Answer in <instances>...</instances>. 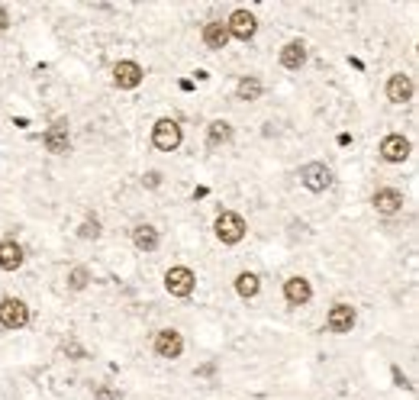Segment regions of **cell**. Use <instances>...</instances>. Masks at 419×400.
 <instances>
[{
  "instance_id": "cell-1",
  "label": "cell",
  "mask_w": 419,
  "mask_h": 400,
  "mask_svg": "<svg viewBox=\"0 0 419 400\" xmlns=\"http://www.w3.org/2000/svg\"><path fill=\"white\" fill-rule=\"evenodd\" d=\"M213 230H216V239H220L223 245H236V243H242V239H245L249 223L242 220L239 213L223 210L220 216H216V223H213Z\"/></svg>"
},
{
  "instance_id": "cell-2",
  "label": "cell",
  "mask_w": 419,
  "mask_h": 400,
  "mask_svg": "<svg viewBox=\"0 0 419 400\" xmlns=\"http://www.w3.org/2000/svg\"><path fill=\"white\" fill-rule=\"evenodd\" d=\"M194 287H197V274L184 268V265H174V268L165 271V291L171 297H190Z\"/></svg>"
},
{
  "instance_id": "cell-3",
  "label": "cell",
  "mask_w": 419,
  "mask_h": 400,
  "mask_svg": "<svg viewBox=\"0 0 419 400\" xmlns=\"http://www.w3.org/2000/svg\"><path fill=\"white\" fill-rule=\"evenodd\" d=\"M181 139H184V133H181L178 120H171V116L158 120L155 126H152V142H155L158 152H174L181 146Z\"/></svg>"
},
{
  "instance_id": "cell-4",
  "label": "cell",
  "mask_w": 419,
  "mask_h": 400,
  "mask_svg": "<svg viewBox=\"0 0 419 400\" xmlns=\"http://www.w3.org/2000/svg\"><path fill=\"white\" fill-rule=\"evenodd\" d=\"M30 323V307L20 297H3L0 300V326L3 329H23Z\"/></svg>"
},
{
  "instance_id": "cell-5",
  "label": "cell",
  "mask_w": 419,
  "mask_h": 400,
  "mask_svg": "<svg viewBox=\"0 0 419 400\" xmlns=\"http://www.w3.org/2000/svg\"><path fill=\"white\" fill-rule=\"evenodd\" d=\"M300 184L306 190H313V194H323V190L332 188V171L323 162H310V165L300 168Z\"/></svg>"
},
{
  "instance_id": "cell-6",
  "label": "cell",
  "mask_w": 419,
  "mask_h": 400,
  "mask_svg": "<svg viewBox=\"0 0 419 400\" xmlns=\"http://www.w3.org/2000/svg\"><path fill=\"white\" fill-rule=\"evenodd\" d=\"M146 81V68L139 62H116L113 65V85L120 87V91H136L139 85Z\"/></svg>"
},
{
  "instance_id": "cell-7",
  "label": "cell",
  "mask_w": 419,
  "mask_h": 400,
  "mask_svg": "<svg viewBox=\"0 0 419 400\" xmlns=\"http://www.w3.org/2000/svg\"><path fill=\"white\" fill-rule=\"evenodd\" d=\"M226 30H229V39H239V43H249L251 36L258 32V20L251 10H232V16L226 20Z\"/></svg>"
},
{
  "instance_id": "cell-8",
  "label": "cell",
  "mask_w": 419,
  "mask_h": 400,
  "mask_svg": "<svg viewBox=\"0 0 419 400\" xmlns=\"http://www.w3.org/2000/svg\"><path fill=\"white\" fill-rule=\"evenodd\" d=\"M152 348H155L158 358H171V362H174V358H181V352H184V336H181L178 329H158Z\"/></svg>"
},
{
  "instance_id": "cell-9",
  "label": "cell",
  "mask_w": 419,
  "mask_h": 400,
  "mask_svg": "<svg viewBox=\"0 0 419 400\" xmlns=\"http://www.w3.org/2000/svg\"><path fill=\"white\" fill-rule=\"evenodd\" d=\"M45 148L52 152V155H65L68 148H71V129H68V123L65 120H55L52 126L45 129Z\"/></svg>"
},
{
  "instance_id": "cell-10",
  "label": "cell",
  "mask_w": 419,
  "mask_h": 400,
  "mask_svg": "<svg viewBox=\"0 0 419 400\" xmlns=\"http://www.w3.org/2000/svg\"><path fill=\"white\" fill-rule=\"evenodd\" d=\"M381 158H384V162H390V165L407 162V158H409V139L400 136V133L384 136V142H381Z\"/></svg>"
},
{
  "instance_id": "cell-11",
  "label": "cell",
  "mask_w": 419,
  "mask_h": 400,
  "mask_svg": "<svg viewBox=\"0 0 419 400\" xmlns=\"http://www.w3.org/2000/svg\"><path fill=\"white\" fill-rule=\"evenodd\" d=\"M284 300L291 307H306L310 300H313V287H310V281L306 278H287L284 281Z\"/></svg>"
},
{
  "instance_id": "cell-12",
  "label": "cell",
  "mask_w": 419,
  "mask_h": 400,
  "mask_svg": "<svg viewBox=\"0 0 419 400\" xmlns=\"http://www.w3.org/2000/svg\"><path fill=\"white\" fill-rule=\"evenodd\" d=\"M371 203H374V210L381 213V216H394V213L403 210V194H400L397 188H377Z\"/></svg>"
},
{
  "instance_id": "cell-13",
  "label": "cell",
  "mask_w": 419,
  "mask_h": 400,
  "mask_svg": "<svg viewBox=\"0 0 419 400\" xmlns=\"http://www.w3.org/2000/svg\"><path fill=\"white\" fill-rule=\"evenodd\" d=\"M326 326H329V333H352V326H355V307L348 304H335L332 310H329V316H326Z\"/></svg>"
},
{
  "instance_id": "cell-14",
  "label": "cell",
  "mask_w": 419,
  "mask_h": 400,
  "mask_svg": "<svg viewBox=\"0 0 419 400\" xmlns=\"http://www.w3.org/2000/svg\"><path fill=\"white\" fill-rule=\"evenodd\" d=\"M387 100H394V104H409L413 100V78L409 74H390Z\"/></svg>"
},
{
  "instance_id": "cell-15",
  "label": "cell",
  "mask_w": 419,
  "mask_h": 400,
  "mask_svg": "<svg viewBox=\"0 0 419 400\" xmlns=\"http://www.w3.org/2000/svg\"><path fill=\"white\" fill-rule=\"evenodd\" d=\"M23 262H26L23 245L16 243V239H3V243H0V268H3V271H16Z\"/></svg>"
},
{
  "instance_id": "cell-16",
  "label": "cell",
  "mask_w": 419,
  "mask_h": 400,
  "mask_svg": "<svg viewBox=\"0 0 419 400\" xmlns=\"http://www.w3.org/2000/svg\"><path fill=\"white\" fill-rule=\"evenodd\" d=\"M203 43H207V49H213V52L226 49V45H229V30H226V23L223 20L207 23V26H203Z\"/></svg>"
},
{
  "instance_id": "cell-17",
  "label": "cell",
  "mask_w": 419,
  "mask_h": 400,
  "mask_svg": "<svg viewBox=\"0 0 419 400\" xmlns=\"http://www.w3.org/2000/svg\"><path fill=\"white\" fill-rule=\"evenodd\" d=\"M281 65H284V68H291V71L304 68V65H306V43H304V39H293V43L284 45V49H281Z\"/></svg>"
},
{
  "instance_id": "cell-18",
  "label": "cell",
  "mask_w": 419,
  "mask_h": 400,
  "mask_svg": "<svg viewBox=\"0 0 419 400\" xmlns=\"http://www.w3.org/2000/svg\"><path fill=\"white\" fill-rule=\"evenodd\" d=\"M158 243H161V236H158L155 226H148V223H139L136 230H133V245H136L139 252H155Z\"/></svg>"
},
{
  "instance_id": "cell-19",
  "label": "cell",
  "mask_w": 419,
  "mask_h": 400,
  "mask_svg": "<svg viewBox=\"0 0 419 400\" xmlns=\"http://www.w3.org/2000/svg\"><path fill=\"white\" fill-rule=\"evenodd\" d=\"M232 139V126L226 123V120H213L207 126V146L210 148H220V146H226Z\"/></svg>"
},
{
  "instance_id": "cell-20",
  "label": "cell",
  "mask_w": 419,
  "mask_h": 400,
  "mask_svg": "<svg viewBox=\"0 0 419 400\" xmlns=\"http://www.w3.org/2000/svg\"><path fill=\"white\" fill-rule=\"evenodd\" d=\"M262 91H264L262 81H258L255 74H245L239 85H236V100H245V104H251V100H258V97H262Z\"/></svg>"
},
{
  "instance_id": "cell-21",
  "label": "cell",
  "mask_w": 419,
  "mask_h": 400,
  "mask_svg": "<svg viewBox=\"0 0 419 400\" xmlns=\"http://www.w3.org/2000/svg\"><path fill=\"white\" fill-rule=\"evenodd\" d=\"M258 291H262V278H258L255 271H242L239 278H236V294L239 297L249 300V297H255Z\"/></svg>"
},
{
  "instance_id": "cell-22",
  "label": "cell",
  "mask_w": 419,
  "mask_h": 400,
  "mask_svg": "<svg viewBox=\"0 0 419 400\" xmlns=\"http://www.w3.org/2000/svg\"><path fill=\"white\" fill-rule=\"evenodd\" d=\"M65 281H68L71 291H84V287L91 285V271H87L84 265H74V268H68V278H65Z\"/></svg>"
},
{
  "instance_id": "cell-23",
  "label": "cell",
  "mask_w": 419,
  "mask_h": 400,
  "mask_svg": "<svg viewBox=\"0 0 419 400\" xmlns=\"http://www.w3.org/2000/svg\"><path fill=\"white\" fill-rule=\"evenodd\" d=\"M78 232H81V239H100V220H97V216H87Z\"/></svg>"
},
{
  "instance_id": "cell-24",
  "label": "cell",
  "mask_w": 419,
  "mask_h": 400,
  "mask_svg": "<svg viewBox=\"0 0 419 400\" xmlns=\"http://www.w3.org/2000/svg\"><path fill=\"white\" fill-rule=\"evenodd\" d=\"M94 397L97 400H120V390L110 388V384H100V388L94 390Z\"/></svg>"
},
{
  "instance_id": "cell-25",
  "label": "cell",
  "mask_w": 419,
  "mask_h": 400,
  "mask_svg": "<svg viewBox=\"0 0 419 400\" xmlns=\"http://www.w3.org/2000/svg\"><path fill=\"white\" fill-rule=\"evenodd\" d=\"M142 184H146V188H158V184H161V175H158V171H148L146 178H142Z\"/></svg>"
},
{
  "instance_id": "cell-26",
  "label": "cell",
  "mask_w": 419,
  "mask_h": 400,
  "mask_svg": "<svg viewBox=\"0 0 419 400\" xmlns=\"http://www.w3.org/2000/svg\"><path fill=\"white\" fill-rule=\"evenodd\" d=\"M7 26H10V10L0 3V32H7Z\"/></svg>"
}]
</instances>
